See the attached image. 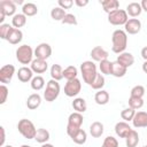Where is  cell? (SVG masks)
I'll return each mask as SVG.
<instances>
[{"instance_id": "cell-52", "label": "cell", "mask_w": 147, "mask_h": 147, "mask_svg": "<svg viewBox=\"0 0 147 147\" xmlns=\"http://www.w3.org/2000/svg\"><path fill=\"white\" fill-rule=\"evenodd\" d=\"M14 3H15V5H24L23 0H15V1H14Z\"/></svg>"}, {"instance_id": "cell-49", "label": "cell", "mask_w": 147, "mask_h": 147, "mask_svg": "<svg viewBox=\"0 0 147 147\" xmlns=\"http://www.w3.org/2000/svg\"><path fill=\"white\" fill-rule=\"evenodd\" d=\"M5 17H6V14L2 9H0V25L3 24V21H5Z\"/></svg>"}, {"instance_id": "cell-26", "label": "cell", "mask_w": 147, "mask_h": 147, "mask_svg": "<svg viewBox=\"0 0 147 147\" xmlns=\"http://www.w3.org/2000/svg\"><path fill=\"white\" fill-rule=\"evenodd\" d=\"M38 13V7L32 2H26L22 6V14L28 16H34Z\"/></svg>"}, {"instance_id": "cell-8", "label": "cell", "mask_w": 147, "mask_h": 147, "mask_svg": "<svg viewBox=\"0 0 147 147\" xmlns=\"http://www.w3.org/2000/svg\"><path fill=\"white\" fill-rule=\"evenodd\" d=\"M80 90H82V83L78 78L72 79V80H67L64 85V94L69 98H74L78 95Z\"/></svg>"}, {"instance_id": "cell-15", "label": "cell", "mask_w": 147, "mask_h": 147, "mask_svg": "<svg viewBox=\"0 0 147 147\" xmlns=\"http://www.w3.org/2000/svg\"><path fill=\"white\" fill-rule=\"evenodd\" d=\"M31 70L34 72V74H44L47 68H48V64H47V61L46 60H41V59H34L32 62H31Z\"/></svg>"}, {"instance_id": "cell-10", "label": "cell", "mask_w": 147, "mask_h": 147, "mask_svg": "<svg viewBox=\"0 0 147 147\" xmlns=\"http://www.w3.org/2000/svg\"><path fill=\"white\" fill-rule=\"evenodd\" d=\"M14 74H15V67L13 64H5L0 69V82L2 84L10 83Z\"/></svg>"}, {"instance_id": "cell-1", "label": "cell", "mask_w": 147, "mask_h": 147, "mask_svg": "<svg viewBox=\"0 0 147 147\" xmlns=\"http://www.w3.org/2000/svg\"><path fill=\"white\" fill-rule=\"evenodd\" d=\"M111 42H113L111 49L114 53L121 54L125 52V48L127 46V33L121 29L115 30L111 36Z\"/></svg>"}, {"instance_id": "cell-28", "label": "cell", "mask_w": 147, "mask_h": 147, "mask_svg": "<svg viewBox=\"0 0 147 147\" xmlns=\"http://www.w3.org/2000/svg\"><path fill=\"white\" fill-rule=\"evenodd\" d=\"M51 77L52 79L59 82L63 78V69L60 64H53L51 67Z\"/></svg>"}, {"instance_id": "cell-43", "label": "cell", "mask_w": 147, "mask_h": 147, "mask_svg": "<svg viewBox=\"0 0 147 147\" xmlns=\"http://www.w3.org/2000/svg\"><path fill=\"white\" fill-rule=\"evenodd\" d=\"M8 93H9V91H8L7 86H6L5 84H2V85L0 86V103H1V105H3V103L7 101Z\"/></svg>"}, {"instance_id": "cell-16", "label": "cell", "mask_w": 147, "mask_h": 147, "mask_svg": "<svg viewBox=\"0 0 147 147\" xmlns=\"http://www.w3.org/2000/svg\"><path fill=\"white\" fill-rule=\"evenodd\" d=\"M116 61H117L119 64H122L123 67L129 68V67H131V65L134 63V57H133V55H132L131 53H129V52H123V53L118 54Z\"/></svg>"}, {"instance_id": "cell-39", "label": "cell", "mask_w": 147, "mask_h": 147, "mask_svg": "<svg viewBox=\"0 0 147 147\" xmlns=\"http://www.w3.org/2000/svg\"><path fill=\"white\" fill-rule=\"evenodd\" d=\"M145 95V87L142 85H136L132 87L131 92H130V96L133 98H141Z\"/></svg>"}, {"instance_id": "cell-18", "label": "cell", "mask_w": 147, "mask_h": 147, "mask_svg": "<svg viewBox=\"0 0 147 147\" xmlns=\"http://www.w3.org/2000/svg\"><path fill=\"white\" fill-rule=\"evenodd\" d=\"M132 131L131 126L126 122H118L115 125V132L119 138H126V136Z\"/></svg>"}, {"instance_id": "cell-54", "label": "cell", "mask_w": 147, "mask_h": 147, "mask_svg": "<svg viewBox=\"0 0 147 147\" xmlns=\"http://www.w3.org/2000/svg\"><path fill=\"white\" fill-rule=\"evenodd\" d=\"M21 147H31V146H29V145H22Z\"/></svg>"}, {"instance_id": "cell-23", "label": "cell", "mask_w": 147, "mask_h": 147, "mask_svg": "<svg viewBox=\"0 0 147 147\" xmlns=\"http://www.w3.org/2000/svg\"><path fill=\"white\" fill-rule=\"evenodd\" d=\"M90 133L93 138H99L103 133V124L101 122H93L90 126Z\"/></svg>"}, {"instance_id": "cell-7", "label": "cell", "mask_w": 147, "mask_h": 147, "mask_svg": "<svg viewBox=\"0 0 147 147\" xmlns=\"http://www.w3.org/2000/svg\"><path fill=\"white\" fill-rule=\"evenodd\" d=\"M129 21V15L124 9H117L108 14V22L113 25H125Z\"/></svg>"}, {"instance_id": "cell-47", "label": "cell", "mask_w": 147, "mask_h": 147, "mask_svg": "<svg viewBox=\"0 0 147 147\" xmlns=\"http://www.w3.org/2000/svg\"><path fill=\"white\" fill-rule=\"evenodd\" d=\"M75 3L78 7H85L88 5V0H75Z\"/></svg>"}, {"instance_id": "cell-30", "label": "cell", "mask_w": 147, "mask_h": 147, "mask_svg": "<svg viewBox=\"0 0 147 147\" xmlns=\"http://www.w3.org/2000/svg\"><path fill=\"white\" fill-rule=\"evenodd\" d=\"M126 70H127V68L123 67V65H122V64H119L117 61L113 62V72H111V75H113L114 77L119 78V77L125 76Z\"/></svg>"}, {"instance_id": "cell-31", "label": "cell", "mask_w": 147, "mask_h": 147, "mask_svg": "<svg viewBox=\"0 0 147 147\" xmlns=\"http://www.w3.org/2000/svg\"><path fill=\"white\" fill-rule=\"evenodd\" d=\"M49 139V132L46 130V129H38L37 130V133H36V137H34V140L39 144H46Z\"/></svg>"}, {"instance_id": "cell-46", "label": "cell", "mask_w": 147, "mask_h": 147, "mask_svg": "<svg viewBox=\"0 0 147 147\" xmlns=\"http://www.w3.org/2000/svg\"><path fill=\"white\" fill-rule=\"evenodd\" d=\"M0 132H1V140H0V146L1 147H3V145H5V127L3 126H0Z\"/></svg>"}, {"instance_id": "cell-13", "label": "cell", "mask_w": 147, "mask_h": 147, "mask_svg": "<svg viewBox=\"0 0 147 147\" xmlns=\"http://www.w3.org/2000/svg\"><path fill=\"white\" fill-rule=\"evenodd\" d=\"M17 78L18 80H21L22 83H28V82H31L32 78H33V71L31 70V68L29 67H22L17 70Z\"/></svg>"}, {"instance_id": "cell-27", "label": "cell", "mask_w": 147, "mask_h": 147, "mask_svg": "<svg viewBox=\"0 0 147 147\" xmlns=\"http://www.w3.org/2000/svg\"><path fill=\"white\" fill-rule=\"evenodd\" d=\"M26 23V16L24 14H15L11 18V24L15 29H20L24 26Z\"/></svg>"}, {"instance_id": "cell-9", "label": "cell", "mask_w": 147, "mask_h": 147, "mask_svg": "<svg viewBox=\"0 0 147 147\" xmlns=\"http://www.w3.org/2000/svg\"><path fill=\"white\" fill-rule=\"evenodd\" d=\"M52 55V47L47 42H41L39 44L36 49H34V56L36 59H41V60H47Z\"/></svg>"}, {"instance_id": "cell-3", "label": "cell", "mask_w": 147, "mask_h": 147, "mask_svg": "<svg viewBox=\"0 0 147 147\" xmlns=\"http://www.w3.org/2000/svg\"><path fill=\"white\" fill-rule=\"evenodd\" d=\"M83 115L80 113H72L68 117V125H67V133L71 138L78 130H80V126L83 124Z\"/></svg>"}, {"instance_id": "cell-17", "label": "cell", "mask_w": 147, "mask_h": 147, "mask_svg": "<svg viewBox=\"0 0 147 147\" xmlns=\"http://www.w3.org/2000/svg\"><path fill=\"white\" fill-rule=\"evenodd\" d=\"M0 9H2L6 16H14L16 11V5L13 0H1L0 1Z\"/></svg>"}, {"instance_id": "cell-36", "label": "cell", "mask_w": 147, "mask_h": 147, "mask_svg": "<svg viewBox=\"0 0 147 147\" xmlns=\"http://www.w3.org/2000/svg\"><path fill=\"white\" fill-rule=\"evenodd\" d=\"M30 84H31L32 90H34V91H40V90L45 86V79H44L41 76H34V77L32 78V80L30 82Z\"/></svg>"}, {"instance_id": "cell-6", "label": "cell", "mask_w": 147, "mask_h": 147, "mask_svg": "<svg viewBox=\"0 0 147 147\" xmlns=\"http://www.w3.org/2000/svg\"><path fill=\"white\" fill-rule=\"evenodd\" d=\"M60 84L59 82L54 80V79H51L47 82V85H46V90L44 92V99L48 102H53L60 94Z\"/></svg>"}, {"instance_id": "cell-48", "label": "cell", "mask_w": 147, "mask_h": 147, "mask_svg": "<svg viewBox=\"0 0 147 147\" xmlns=\"http://www.w3.org/2000/svg\"><path fill=\"white\" fill-rule=\"evenodd\" d=\"M141 57H142L145 61H147V46H145V47L141 49Z\"/></svg>"}, {"instance_id": "cell-20", "label": "cell", "mask_w": 147, "mask_h": 147, "mask_svg": "<svg viewBox=\"0 0 147 147\" xmlns=\"http://www.w3.org/2000/svg\"><path fill=\"white\" fill-rule=\"evenodd\" d=\"M41 103V96L38 93H33L31 95H29V98L26 99V107L31 110L37 109Z\"/></svg>"}, {"instance_id": "cell-40", "label": "cell", "mask_w": 147, "mask_h": 147, "mask_svg": "<svg viewBox=\"0 0 147 147\" xmlns=\"http://www.w3.org/2000/svg\"><path fill=\"white\" fill-rule=\"evenodd\" d=\"M142 106H144V100L141 98H133V96L129 98V107L130 108L136 110V109H140Z\"/></svg>"}, {"instance_id": "cell-2", "label": "cell", "mask_w": 147, "mask_h": 147, "mask_svg": "<svg viewBox=\"0 0 147 147\" xmlns=\"http://www.w3.org/2000/svg\"><path fill=\"white\" fill-rule=\"evenodd\" d=\"M80 72L83 76V80L86 84L91 85L98 75L95 63L93 61H84L80 64Z\"/></svg>"}, {"instance_id": "cell-21", "label": "cell", "mask_w": 147, "mask_h": 147, "mask_svg": "<svg viewBox=\"0 0 147 147\" xmlns=\"http://www.w3.org/2000/svg\"><path fill=\"white\" fill-rule=\"evenodd\" d=\"M101 6L107 14H110V13L119 9V2L117 0H103V1H101Z\"/></svg>"}, {"instance_id": "cell-32", "label": "cell", "mask_w": 147, "mask_h": 147, "mask_svg": "<svg viewBox=\"0 0 147 147\" xmlns=\"http://www.w3.org/2000/svg\"><path fill=\"white\" fill-rule=\"evenodd\" d=\"M77 75H78V70H77V68L75 65H69V67H67L63 70V77L67 80L76 79L77 78Z\"/></svg>"}, {"instance_id": "cell-51", "label": "cell", "mask_w": 147, "mask_h": 147, "mask_svg": "<svg viewBox=\"0 0 147 147\" xmlns=\"http://www.w3.org/2000/svg\"><path fill=\"white\" fill-rule=\"evenodd\" d=\"M142 71H144L145 74H147V61H145V62L142 63Z\"/></svg>"}, {"instance_id": "cell-42", "label": "cell", "mask_w": 147, "mask_h": 147, "mask_svg": "<svg viewBox=\"0 0 147 147\" xmlns=\"http://www.w3.org/2000/svg\"><path fill=\"white\" fill-rule=\"evenodd\" d=\"M101 147H118V141H117L116 138H114L111 136H108L103 140V144H102Z\"/></svg>"}, {"instance_id": "cell-25", "label": "cell", "mask_w": 147, "mask_h": 147, "mask_svg": "<svg viewBox=\"0 0 147 147\" xmlns=\"http://www.w3.org/2000/svg\"><path fill=\"white\" fill-rule=\"evenodd\" d=\"M139 142V134L136 130L132 129V131L126 136L125 138V144H126V147H136Z\"/></svg>"}, {"instance_id": "cell-33", "label": "cell", "mask_w": 147, "mask_h": 147, "mask_svg": "<svg viewBox=\"0 0 147 147\" xmlns=\"http://www.w3.org/2000/svg\"><path fill=\"white\" fill-rule=\"evenodd\" d=\"M71 139H72V141L76 142L77 145H83V144L86 142L87 134H86V132H85L83 129H80V130H78V131L71 137Z\"/></svg>"}, {"instance_id": "cell-12", "label": "cell", "mask_w": 147, "mask_h": 147, "mask_svg": "<svg viewBox=\"0 0 147 147\" xmlns=\"http://www.w3.org/2000/svg\"><path fill=\"white\" fill-rule=\"evenodd\" d=\"M109 56L108 52L106 49H103L101 46H95L92 51H91V57L93 61H96V62H101L103 60H107Z\"/></svg>"}, {"instance_id": "cell-38", "label": "cell", "mask_w": 147, "mask_h": 147, "mask_svg": "<svg viewBox=\"0 0 147 147\" xmlns=\"http://www.w3.org/2000/svg\"><path fill=\"white\" fill-rule=\"evenodd\" d=\"M134 115H136V110L132 109V108H130V107H127V108H125V109H123L121 111V117H122V119H124V122L132 121L133 117H134Z\"/></svg>"}, {"instance_id": "cell-41", "label": "cell", "mask_w": 147, "mask_h": 147, "mask_svg": "<svg viewBox=\"0 0 147 147\" xmlns=\"http://www.w3.org/2000/svg\"><path fill=\"white\" fill-rule=\"evenodd\" d=\"M11 29H13L11 25H9V24H7V23L1 24V25H0V38L3 39V40H7V38H8L9 33H10Z\"/></svg>"}, {"instance_id": "cell-50", "label": "cell", "mask_w": 147, "mask_h": 147, "mask_svg": "<svg viewBox=\"0 0 147 147\" xmlns=\"http://www.w3.org/2000/svg\"><path fill=\"white\" fill-rule=\"evenodd\" d=\"M140 5H141V8H142V10L147 13V0H142V1L140 2Z\"/></svg>"}, {"instance_id": "cell-5", "label": "cell", "mask_w": 147, "mask_h": 147, "mask_svg": "<svg viewBox=\"0 0 147 147\" xmlns=\"http://www.w3.org/2000/svg\"><path fill=\"white\" fill-rule=\"evenodd\" d=\"M33 56H34V51L29 45L18 46V48L16 49V59L22 64H29V63H31L34 60Z\"/></svg>"}, {"instance_id": "cell-44", "label": "cell", "mask_w": 147, "mask_h": 147, "mask_svg": "<svg viewBox=\"0 0 147 147\" xmlns=\"http://www.w3.org/2000/svg\"><path fill=\"white\" fill-rule=\"evenodd\" d=\"M63 24H70V25H77V18L74 14H68L64 16V18L62 20Z\"/></svg>"}, {"instance_id": "cell-14", "label": "cell", "mask_w": 147, "mask_h": 147, "mask_svg": "<svg viewBox=\"0 0 147 147\" xmlns=\"http://www.w3.org/2000/svg\"><path fill=\"white\" fill-rule=\"evenodd\" d=\"M134 127H146L147 126V113L146 111H136V115L132 119Z\"/></svg>"}, {"instance_id": "cell-35", "label": "cell", "mask_w": 147, "mask_h": 147, "mask_svg": "<svg viewBox=\"0 0 147 147\" xmlns=\"http://www.w3.org/2000/svg\"><path fill=\"white\" fill-rule=\"evenodd\" d=\"M67 15L65 10L62 9L61 7H54L52 10H51V17L54 20V21H61L64 18V16Z\"/></svg>"}, {"instance_id": "cell-57", "label": "cell", "mask_w": 147, "mask_h": 147, "mask_svg": "<svg viewBox=\"0 0 147 147\" xmlns=\"http://www.w3.org/2000/svg\"><path fill=\"white\" fill-rule=\"evenodd\" d=\"M146 146H147V145H146Z\"/></svg>"}, {"instance_id": "cell-4", "label": "cell", "mask_w": 147, "mask_h": 147, "mask_svg": "<svg viewBox=\"0 0 147 147\" xmlns=\"http://www.w3.org/2000/svg\"><path fill=\"white\" fill-rule=\"evenodd\" d=\"M17 129H18V132L25 139H34L36 133H37V129L30 119L22 118L17 124Z\"/></svg>"}, {"instance_id": "cell-29", "label": "cell", "mask_w": 147, "mask_h": 147, "mask_svg": "<svg viewBox=\"0 0 147 147\" xmlns=\"http://www.w3.org/2000/svg\"><path fill=\"white\" fill-rule=\"evenodd\" d=\"M72 108L77 111V113H84L86 111L87 109V105H86V101L83 99V98H76L74 99L72 101Z\"/></svg>"}, {"instance_id": "cell-34", "label": "cell", "mask_w": 147, "mask_h": 147, "mask_svg": "<svg viewBox=\"0 0 147 147\" xmlns=\"http://www.w3.org/2000/svg\"><path fill=\"white\" fill-rule=\"evenodd\" d=\"M99 69H100L101 74H103V75H111V72H113V62H110L108 59L103 60L99 63Z\"/></svg>"}, {"instance_id": "cell-45", "label": "cell", "mask_w": 147, "mask_h": 147, "mask_svg": "<svg viewBox=\"0 0 147 147\" xmlns=\"http://www.w3.org/2000/svg\"><path fill=\"white\" fill-rule=\"evenodd\" d=\"M57 3H59V7H61L62 9L65 10V9L71 8V6L74 5V1L72 0H59Z\"/></svg>"}, {"instance_id": "cell-55", "label": "cell", "mask_w": 147, "mask_h": 147, "mask_svg": "<svg viewBox=\"0 0 147 147\" xmlns=\"http://www.w3.org/2000/svg\"><path fill=\"white\" fill-rule=\"evenodd\" d=\"M3 147H13L11 145H6V146H3Z\"/></svg>"}, {"instance_id": "cell-22", "label": "cell", "mask_w": 147, "mask_h": 147, "mask_svg": "<svg viewBox=\"0 0 147 147\" xmlns=\"http://www.w3.org/2000/svg\"><path fill=\"white\" fill-rule=\"evenodd\" d=\"M142 11V8H141V5L139 2H130L127 6H126V13L127 15H130L131 17H137L141 14Z\"/></svg>"}, {"instance_id": "cell-11", "label": "cell", "mask_w": 147, "mask_h": 147, "mask_svg": "<svg viewBox=\"0 0 147 147\" xmlns=\"http://www.w3.org/2000/svg\"><path fill=\"white\" fill-rule=\"evenodd\" d=\"M141 30V22L138 18H129L124 25V31L129 34H137Z\"/></svg>"}, {"instance_id": "cell-24", "label": "cell", "mask_w": 147, "mask_h": 147, "mask_svg": "<svg viewBox=\"0 0 147 147\" xmlns=\"http://www.w3.org/2000/svg\"><path fill=\"white\" fill-rule=\"evenodd\" d=\"M94 101L100 105V106H103V105H107L108 101H109V93L105 90H100L99 92L95 93L94 95Z\"/></svg>"}, {"instance_id": "cell-37", "label": "cell", "mask_w": 147, "mask_h": 147, "mask_svg": "<svg viewBox=\"0 0 147 147\" xmlns=\"http://www.w3.org/2000/svg\"><path fill=\"white\" fill-rule=\"evenodd\" d=\"M93 90H102V87L105 86V77H103V75H101V74H98L96 75V77H95V79L93 80V83L90 85Z\"/></svg>"}, {"instance_id": "cell-53", "label": "cell", "mask_w": 147, "mask_h": 147, "mask_svg": "<svg viewBox=\"0 0 147 147\" xmlns=\"http://www.w3.org/2000/svg\"><path fill=\"white\" fill-rule=\"evenodd\" d=\"M41 147H54V146H53L52 144H47V142H46V144H42Z\"/></svg>"}, {"instance_id": "cell-56", "label": "cell", "mask_w": 147, "mask_h": 147, "mask_svg": "<svg viewBox=\"0 0 147 147\" xmlns=\"http://www.w3.org/2000/svg\"><path fill=\"white\" fill-rule=\"evenodd\" d=\"M144 147H147V146H144Z\"/></svg>"}, {"instance_id": "cell-19", "label": "cell", "mask_w": 147, "mask_h": 147, "mask_svg": "<svg viewBox=\"0 0 147 147\" xmlns=\"http://www.w3.org/2000/svg\"><path fill=\"white\" fill-rule=\"evenodd\" d=\"M23 39V32L20 30V29H15L13 28L8 38H7V41L11 45H17L18 42H21Z\"/></svg>"}]
</instances>
